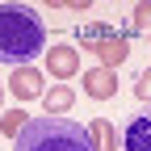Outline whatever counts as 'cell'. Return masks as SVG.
<instances>
[{
  "mask_svg": "<svg viewBox=\"0 0 151 151\" xmlns=\"http://www.w3.org/2000/svg\"><path fill=\"white\" fill-rule=\"evenodd\" d=\"M122 151H151V109L134 113L122 126Z\"/></svg>",
  "mask_w": 151,
  "mask_h": 151,
  "instance_id": "obj_4",
  "label": "cell"
},
{
  "mask_svg": "<svg viewBox=\"0 0 151 151\" xmlns=\"http://www.w3.org/2000/svg\"><path fill=\"white\" fill-rule=\"evenodd\" d=\"M130 25H134L139 34H151V4H134V13H130Z\"/></svg>",
  "mask_w": 151,
  "mask_h": 151,
  "instance_id": "obj_11",
  "label": "cell"
},
{
  "mask_svg": "<svg viewBox=\"0 0 151 151\" xmlns=\"http://www.w3.org/2000/svg\"><path fill=\"white\" fill-rule=\"evenodd\" d=\"M84 92L92 101H109L113 92H118V71L113 67H92V71H84Z\"/></svg>",
  "mask_w": 151,
  "mask_h": 151,
  "instance_id": "obj_6",
  "label": "cell"
},
{
  "mask_svg": "<svg viewBox=\"0 0 151 151\" xmlns=\"http://www.w3.org/2000/svg\"><path fill=\"white\" fill-rule=\"evenodd\" d=\"M46 71L55 80H71V76L80 71V50L76 46H50L46 50Z\"/></svg>",
  "mask_w": 151,
  "mask_h": 151,
  "instance_id": "obj_5",
  "label": "cell"
},
{
  "mask_svg": "<svg viewBox=\"0 0 151 151\" xmlns=\"http://www.w3.org/2000/svg\"><path fill=\"white\" fill-rule=\"evenodd\" d=\"M9 92L17 101H34V97H42V71H34V67H17L9 76Z\"/></svg>",
  "mask_w": 151,
  "mask_h": 151,
  "instance_id": "obj_7",
  "label": "cell"
},
{
  "mask_svg": "<svg viewBox=\"0 0 151 151\" xmlns=\"http://www.w3.org/2000/svg\"><path fill=\"white\" fill-rule=\"evenodd\" d=\"M84 50H92L105 67H118L126 55H130V42H126L122 34H113L109 25L92 21V25H84Z\"/></svg>",
  "mask_w": 151,
  "mask_h": 151,
  "instance_id": "obj_3",
  "label": "cell"
},
{
  "mask_svg": "<svg viewBox=\"0 0 151 151\" xmlns=\"http://www.w3.org/2000/svg\"><path fill=\"white\" fill-rule=\"evenodd\" d=\"M88 139H92V151H118V130H113L109 118H97L88 126Z\"/></svg>",
  "mask_w": 151,
  "mask_h": 151,
  "instance_id": "obj_8",
  "label": "cell"
},
{
  "mask_svg": "<svg viewBox=\"0 0 151 151\" xmlns=\"http://www.w3.org/2000/svg\"><path fill=\"white\" fill-rule=\"evenodd\" d=\"M13 151H92V139L80 122L46 113V118H29Z\"/></svg>",
  "mask_w": 151,
  "mask_h": 151,
  "instance_id": "obj_1",
  "label": "cell"
},
{
  "mask_svg": "<svg viewBox=\"0 0 151 151\" xmlns=\"http://www.w3.org/2000/svg\"><path fill=\"white\" fill-rule=\"evenodd\" d=\"M134 92H139L143 101H151V71H143L139 80H134Z\"/></svg>",
  "mask_w": 151,
  "mask_h": 151,
  "instance_id": "obj_12",
  "label": "cell"
},
{
  "mask_svg": "<svg viewBox=\"0 0 151 151\" xmlns=\"http://www.w3.org/2000/svg\"><path fill=\"white\" fill-rule=\"evenodd\" d=\"M25 126H29V118H25L21 109H9V113H4V122H0V130H4V139H13V143L21 139V130H25Z\"/></svg>",
  "mask_w": 151,
  "mask_h": 151,
  "instance_id": "obj_10",
  "label": "cell"
},
{
  "mask_svg": "<svg viewBox=\"0 0 151 151\" xmlns=\"http://www.w3.org/2000/svg\"><path fill=\"white\" fill-rule=\"evenodd\" d=\"M38 50H46V29L42 21L29 13V9H17V4H4L0 13V55L9 63H21L34 59Z\"/></svg>",
  "mask_w": 151,
  "mask_h": 151,
  "instance_id": "obj_2",
  "label": "cell"
},
{
  "mask_svg": "<svg viewBox=\"0 0 151 151\" xmlns=\"http://www.w3.org/2000/svg\"><path fill=\"white\" fill-rule=\"evenodd\" d=\"M42 105H46V113H55V118H59V113H67V109L76 105V92H71L67 84H55V88L42 92Z\"/></svg>",
  "mask_w": 151,
  "mask_h": 151,
  "instance_id": "obj_9",
  "label": "cell"
}]
</instances>
